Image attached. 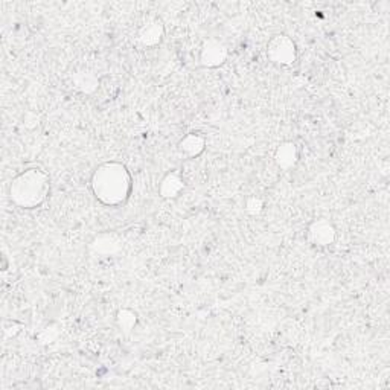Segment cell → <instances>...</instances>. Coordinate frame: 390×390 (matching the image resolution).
I'll list each match as a JSON object with an SVG mask.
<instances>
[{"instance_id":"30bf717a","label":"cell","mask_w":390,"mask_h":390,"mask_svg":"<svg viewBox=\"0 0 390 390\" xmlns=\"http://www.w3.org/2000/svg\"><path fill=\"white\" fill-rule=\"evenodd\" d=\"M120 242L115 235L110 233H101L91 242V249L95 255L101 256H113L120 250Z\"/></svg>"},{"instance_id":"ba28073f","label":"cell","mask_w":390,"mask_h":390,"mask_svg":"<svg viewBox=\"0 0 390 390\" xmlns=\"http://www.w3.org/2000/svg\"><path fill=\"white\" fill-rule=\"evenodd\" d=\"M185 191V180L183 177L176 173V171H169L159 183V195L165 200L177 198L178 195Z\"/></svg>"},{"instance_id":"8fae6325","label":"cell","mask_w":390,"mask_h":390,"mask_svg":"<svg viewBox=\"0 0 390 390\" xmlns=\"http://www.w3.org/2000/svg\"><path fill=\"white\" fill-rule=\"evenodd\" d=\"M72 84L78 92L92 95L100 87V79L92 72H75L72 75Z\"/></svg>"},{"instance_id":"52a82bcc","label":"cell","mask_w":390,"mask_h":390,"mask_svg":"<svg viewBox=\"0 0 390 390\" xmlns=\"http://www.w3.org/2000/svg\"><path fill=\"white\" fill-rule=\"evenodd\" d=\"M274 164L278 168L283 171H290L297 165L299 162V148L295 142L291 141H283L278 146H276L274 154H273Z\"/></svg>"},{"instance_id":"277c9868","label":"cell","mask_w":390,"mask_h":390,"mask_svg":"<svg viewBox=\"0 0 390 390\" xmlns=\"http://www.w3.org/2000/svg\"><path fill=\"white\" fill-rule=\"evenodd\" d=\"M306 238L314 247H329L337 240V229L328 218H317L308 226Z\"/></svg>"},{"instance_id":"8992f818","label":"cell","mask_w":390,"mask_h":390,"mask_svg":"<svg viewBox=\"0 0 390 390\" xmlns=\"http://www.w3.org/2000/svg\"><path fill=\"white\" fill-rule=\"evenodd\" d=\"M165 38V24L160 19L146 20L137 31V42L143 47H156Z\"/></svg>"},{"instance_id":"7a4b0ae2","label":"cell","mask_w":390,"mask_h":390,"mask_svg":"<svg viewBox=\"0 0 390 390\" xmlns=\"http://www.w3.org/2000/svg\"><path fill=\"white\" fill-rule=\"evenodd\" d=\"M8 194L17 208L28 210L37 209L51 194V178L42 168H26L13 178L8 186Z\"/></svg>"},{"instance_id":"5b68a950","label":"cell","mask_w":390,"mask_h":390,"mask_svg":"<svg viewBox=\"0 0 390 390\" xmlns=\"http://www.w3.org/2000/svg\"><path fill=\"white\" fill-rule=\"evenodd\" d=\"M227 56H229L227 46L223 42H219V40L209 38L200 47L198 60L201 66L208 69H217L227 61Z\"/></svg>"},{"instance_id":"7c38bea8","label":"cell","mask_w":390,"mask_h":390,"mask_svg":"<svg viewBox=\"0 0 390 390\" xmlns=\"http://www.w3.org/2000/svg\"><path fill=\"white\" fill-rule=\"evenodd\" d=\"M115 322L119 331L124 332V334H130V332L137 327L139 317H137V313L132 310V308H120V310H118L116 313Z\"/></svg>"},{"instance_id":"4fadbf2b","label":"cell","mask_w":390,"mask_h":390,"mask_svg":"<svg viewBox=\"0 0 390 390\" xmlns=\"http://www.w3.org/2000/svg\"><path fill=\"white\" fill-rule=\"evenodd\" d=\"M244 209H246V212L249 215H259L264 210V200L261 197H256V195H251L244 203Z\"/></svg>"},{"instance_id":"3957f363","label":"cell","mask_w":390,"mask_h":390,"mask_svg":"<svg viewBox=\"0 0 390 390\" xmlns=\"http://www.w3.org/2000/svg\"><path fill=\"white\" fill-rule=\"evenodd\" d=\"M265 52L268 60L282 68L291 66L297 60V46L295 40L286 34H276L268 40Z\"/></svg>"},{"instance_id":"9c48e42d","label":"cell","mask_w":390,"mask_h":390,"mask_svg":"<svg viewBox=\"0 0 390 390\" xmlns=\"http://www.w3.org/2000/svg\"><path fill=\"white\" fill-rule=\"evenodd\" d=\"M205 150H206V139L198 133L186 134L183 139L178 142V151L189 159L201 156Z\"/></svg>"},{"instance_id":"6da1fadb","label":"cell","mask_w":390,"mask_h":390,"mask_svg":"<svg viewBox=\"0 0 390 390\" xmlns=\"http://www.w3.org/2000/svg\"><path fill=\"white\" fill-rule=\"evenodd\" d=\"M91 189L102 206L118 208L132 195L133 178L128 168L120 162H104L92 173Z\"/></svg>"}]
</instances>
